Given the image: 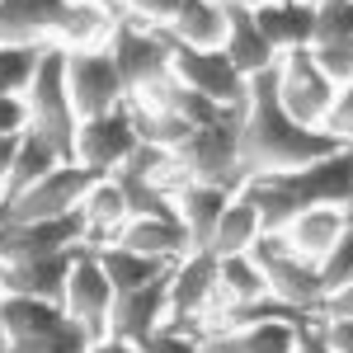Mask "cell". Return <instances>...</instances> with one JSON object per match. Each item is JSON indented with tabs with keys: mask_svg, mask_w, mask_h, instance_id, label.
Instances as JSON below:
<instances>
[{
	"mask_svg": "<svg viewBox=\"0 0 353 353\" xmlns=\"http://www.w3.org/2000/svg\"><path fill=\"white\" fill-rule=\"evenodd\" d=\"M109 52H113V66H118L128 94H146L151 85H161L170 76V43H165L161 28H141L118 14Z\"/></svg>",
	"mask_w": 353,
	"mask_h": 353,
	"instance_id": "9c48e42d",
	"label": "cell"
},
{
	"mask_svg": "<svg viewBox=\"0 0 353 353\" xmlns=\"http://www.w3.org/2000/svg\"><path fill=\"white\" fill-rule=\"evenodd\" d=\"M250 254H254V264H259L264 283H269V297L288 301V306H297V311H306V316L321 311V301H325L321 273H316V264L297 259L278 231H264L259 241L250 245Z\"/></svg>",
	"mask_w": 353,
	"mask_h": 353,
	"instance_id": "52a82bcc",
	"label": "cell"
},
{
	"mask_svg": "<svg viewBox=\"0 0 353 353\" xmlns=\"http://www.w3.org/2000/svg\"><path fill=\"white\" fill-rule=\"evenodd\" d=\"M118 10L104 0H71L66 19L57 28V48H109Z\"/></svg>",
	"mask_w": 353,
	"mask_h": 353,
	"instance_id": "cb8c5ba5",
	"label": "cell"
},
{
	"mask_svg": "<svg viewBox=\"0 0 353 353\" xmlns=\"http://www.w3.org/2000/svg\"><path fill=\"white\" fill-rule=\"evenodd\" d=\"M24 132H28L24 94H0V137H24Z\"/></svg>",
	"mask_w": 353,
	"mask_h": 353,
	"instance_id": "d590c367",
	"label": "cell"
},
{
	"mask_svg": "<svg viewBox=\"0 0 353 353\" xmlns=\"http://www.w3.org/2000/svg\"><path fill=\"white\" fill-rule=\"evenodd\" d=\"M14 151H19V137H0V193L10 184V165H14Z\"/></svg>",
	"mask_w": 353,
	"mask_h": 353,
	"instance_id": "f35d334b",
	"label": "cell"
},
{
	"mask_svg": "<svg viewBox=\"0 0 353 353\" xmlns=\"http://www.w3.org/2000/svg\"><path fill=\"white\" fill-rule=\"evenodd\" d=\"M71 0H0V43H57Z\"/></svg>",
	"mask_w": 353,
	"mask_h": 353,
	"instance_id": "ac0fdd59",
	"label": "cell"
},
{
	"mask_svg": "<svg viewBox=\"0 0 353 353\" xmlns=\"http://www.w3.org/2000/svg\"><path fill=\"white\" fill-rule=\"evenodd\" d=\"M0 353H10V334H5V292H0Z\"/></svg>",
	"mask_w": 353,
	"mask_h": 353,
	"instance_id": "60d3db41",
	"label": "cell"
},
{
	"mask_svg": "<svg viewBox=\"0 0 353 353\" xmlns=\"http://www.w3.org/2000/svg\"><path fill=\"white\" fill-rule=\"evenodd\" d=\"M109 306H113L109 278H104V269H99L94 250H85V245H81V254H76V264H71V278H66L61 311H66V321L81 325L85 339L94 344V339L109 334Z\"/></svg>",
	"mask_w": 353,
	"mask_h": 353,
	"instance_id": "8fae6325",
	"label": "cell"
},
{
	"mask_svg": "<svg viewBox=\"0 0 353 353\" xmlns=\"http://www.w3.org/2000/svg\"><path fill=\"white\" fill-rule=\"evenodd\" d=\"M104 5H113V10H123V5H128V0H104Z\"/></svg>",
	"mask_w": 353,
	"mask_h": 353,
	"instance_id": "7bdbcfd3",
	"label": "cell"
},
{
	"mask_svg": "<svg viewBox=\"0 0 353 353\" xmlns=\"http://www.w3.org/2000/svg\"><path fill=\"white\" fill-rule=\"evenodd\" d=\"M113 245L132 250V254H146V259H161V264H174L189 254V236L179 221H161V217H128L123 231L113 236Z\"/></svg>",
	"mask_w": 353,
	"mask_h": 353,
	"instance_id": "7402d4cb",
	"label": "cell"
},
{
	"mask_svg": "<svg viewBox=\"0 0 353 353\" xmlns=\"http://www.w3.org/2000/svg\"><path fill=\"white\" fill-rule=\"evenodd\" d=\"M273 76H278V104L288 109V118L301 123V128H321L330 99H334V81L316 66L311 48H288V52H278Z\"/></svg>",
	"mask_w": 353,
	"mask_h": 353,
	"instance_id": "ba28073f",
	"label": "cell"
},
{
	"mask_svg": "<svg viewBox=\"0 0 353 353\" xmlns=\"http://www.w3.org/2000/svg\"><path fill=\"white\" fill-rule=\"evenodd\" d=\"M137 146H141V137H137V128H132L128 99H123L118 109L99 113V118H85L81 128H76V161L90 165V170H99V174H113Z\"/></svg>",
	"mask_w": 353,
	"mask_h": 353,
	"instance_id": "7c38bea8",
	"label": "cell"
},
{
	"mask_svg": "<svg viewBox=\"0 0 353 353\" xmlns=\"http://www.w3.org/2000/svg\"><path fill=\"white\" fill-rule=\"evenodd\" d=\"M321 132H330L334 141H344V146H353V81L334 85V99H330L325 118H321Z\"/></svg>",
	"mask_w": 353,
	"mask_h": 353,
	"instance_id": "1f68e13d",
	"label": "cell"
},
{
	"mask_svg": "<svg viewBox=\"0 0 353 353\" xmlns=\"http://www.w3.org/2000/svg\"><path fill=\"white\" fill-rule=\"evenodd\" d=\"M193 339L203 353H292L297 325L264 321V325H236V330H203Z\"/></svg>",
	"mask_w": 353,
	"mask_h": 353,
	"instance_id": "ffe728a7",
	"label": "cell"
},
{
	"mask_svg": "<svg viewBox=\"0 0 353 353\" xmlns=\"http://www.w3.org/2000/svg\"><path fill=\"white\" fill-rule=\"evenodd\" d=\"M85 353H141V344H128V339H113V334H104V339H94Z\"/></svg>",
	"mask_w": 353,
	"mask_h": 353,
	"instance_id": "ab89813d",
	"label": "cell"
},
{
	"mask_svg": "<svg viewBox=\"0 0 353 353\" xmlns=\"http://www.w3.org/2000/svg\"><path fill=\"white\" fill-rule=\"evenodd\" d=\"M316 273H321V292H325V297L339 292L344 283H353V221L344 226V236L334 241V250L316 264Z\"/></svg>",
	"mask_w": 353,
	"mask_h": 353,
	"instance_id": "4dcf8cb0",
	"label": "cell"
},
{
	"mask_svg": "<svg viewBox=\"0 0 353 353\" xmlns=\"http://www.w3.org/2000/svg\"><path fill=\"white\" fill-rule=\"evenodd\" d=\"M292 353H330V349H325V339L316 334V325L306 321V325H297V344H292Z\"/></svg>",
	"mask_w": 353,
	"mask_h": 353,
	"instance_id": "74e56055",
	"label": "cell"
},
{
	"mask_svg": "<svg viewBox=\"0 0 353 353\" xmlns=\"http://www.w3.org/2000/svg\"><path fill=\"white\" fill-rule=\"evenodd\" d=\"M174 179L179 184H217V189H241L245 170H241V109H221L217 123L193 128L174 151Z\"/></svg>",
	"mask_w": 353,
	"mask_h": 353,
	"instance_id": "7a4b0ae2",
	"label": "cell"
},
{
	"mask_svg": "<svg viewBox=\"0 0 353 353\" xmlns=\"http://www.w3.org/2000/svg\"><path fill=\"white\" fill-rule=\"evenodd\" d=\"M344 151V141H334L321 128H301L288 118V109L278 104V76L259 71L245 85L241 104V170L245 179H269V174H288L301 165H316Z\"/></svg>",
	"mask_w": 353,
	"mask_h": 353,
	"instance_id": "6da1fadb",
	"label": "cell"
},
{
	"mask_svg": "<svg viewBox=\"0 0 353 353\" xmlns=\"http://www.w3.org/2000/svg\"><path fill=\"white\" fill-rule=\"evenodd\" d=\"M104 174L90 170L81 161H66L48 170L33 189H24L14 203H0V221H48V217H66L85 203V193L94 189Z\"/></svg>",
	"mask_w": 353,
	"mask_h": 353,
	"instance_id": "8992f818",
	"label": "cell"
},
{
	"mask_svg": "<svg viewBox=\"0 0 353 353\" xmlns=\"http://www.w3.org/2000/svg\"><path fill=\"white\" fill-rule=\"evenodd\" d=\"M311 57L334 85L353 81V43H311Z\"/></svg>",
	"mask_w": 353,
	"mask_h": 353,
	"instance_id": "d6a6232c",
	"label": "cell"
},
{
	"mask_svg": "<svg viewBox=\"0 0 353 353\" xmlns=\"http://www.w3.org/2000/svg\"><path fill=\"white\" fill-rule=\"evenodd\" d=\"M61 71H66V94L81 123L118 109L128 99L109 48H61Z\"/></svg>",
	"mask_w": 353,
	"mask_h": 353,
	"instance_id": "5b68a950",
	"label": "cell"
},
{
	"mask_svg": "<svg viewBox=\"0 0 353 353\" xmlns=\"http://www.w3.org/2000/svg\"><path fill=\"white\" fill-rule=\"evenodd\" d=\"M85 245V212H66V217L48 221H0V259L19 264V259H43L57 250H76Z\"/></svg>",
	"mask_w": 353,
	"mask_h": 353,
	"instance_id": "4fadbf2b",
	"label": "cell"
},
{
	"mask_svg": "<svg viewBox=\"0 0 353 353\" xmlns=\"http://www.w3.org/2000/svg\"><path fill=\"white\" fill-rule=\"evenodd\" d=\"M0 273H5V259H0Z\"/></svg>",
	"mask_w": 353,
	"mask_h": 353,
	"instance_id": "ee69618b",
	"label": "cell"
},
{
	"mask_svg": "<svg viewBox=\"0 0 353 353\" xmlns=\"http://www.w3.org/2000/svg\"><path fill=\"white\" fill-rule=\"evenodd\" d=\"M264 236V226H259V212H254V203L245 198V189L231 193V203H226V212H221L217 231H212V254H245L250 245Z\"/></svg>",
	"mask_w": 353,
	"mask_h": 353,
	"instance_id": "484cf974",
	"label": "cell"
},
{
	"mask_svg": "<svg viewBox=\"0 0 353 353\" xmlns=\"http://www.w3.org/2000/svg\"><path fill=\"white\" fill-rule=\"evenodd\" d=\"M170 33L174 43H184V48H203V52H212L221 48V38H226V14H221V0H179V14L170 19Z\"/></svg>",
	"mask_w": 353,
	"mask_h": 353,
	"instance_id": "603a6c76",
	"label": "cell"
},
{
	"mask_svg": "<svg viewBox=\"0 0 353 353\" xmlns=\"http://www.w3.org/2000/svg\"><path fill=\"white\" fill-rule=\"evenodd\" d=\"M254 24L269 38L273 52L311 48V38H316V5H306V0H269V5L254 10Z\"/></svg>",
	"mask_w": 353,
	"mask_h": 353,
	"instance_id": "44dd1931",
	"label": "cell"
},
{
	"mask_svg": "<svg viewBox=\"0 0 353 353\" xmlns=\"http://www.w3.org/2000/svg\"><path fill=\"white\" fill-rule=\"evenodd\" d=\"M165 43H170V76L179 85H189L198 94H208L217 109H241L245 104V76L231 66V57L212 48V52H203V48H184V43H174L170 33H165Z\"/></svg>",
	"mask_w": 353,
	"mask_h": 353,
	"instance_id": "30bf717a",
	"label": "cell"
},
{
	"mask_svg": "<svg viewBox=\"0 0 353 353\" xmlns=\"http://www.w3.org/2000/svg\"><path fill=\"white\" fill-rule=\"evenodd\" d=\"M306 5H316V0H306Z\"/></svg>",
	"mask_w": 353,
	"mask_h": 353,
	"instance_id": "f6af8a7d",
	"label": "cell"
},
{
	"mask_svg": "<svg viewBox=\"0 0 353 353\" xmlns=\"http://www.w3.org/2000/svg\"><path fill=\"white\" fill-rule=\"evenodd\" d=\"M226 203H231V189H217V184H179L174 189V217L189 236V250L212 245V231H217Z\"/></svg>",
	"mask_w": 353,
	"mask_h": 353,
	"instance_id": "d6986e66",
	"label": "cell"
},
{
	"mask_svg": "<svg viewBox=\"0 0 353 353\" xmlns=\"http://www.w3.org/2000/svg\"><path fill=\"white\" fill-rule=\"evenodd\" d=\"M170 311H165V330L174 334H198L203 321L221 311L217 297V254L212 250H189L184 259L170 264Z\"/></svg>",
	"mask_w": 353,
	"mask_h": 353,
	"instance_id": "277c9868",
	"label": "cell"
},
{
	"mask_svg": "<svg viewBox=\"0 0 353 353\" xmlns=\"http://www.w3.org/2000/svg\"><path fill=\"white\" fill-rule=\"evenodd\" d=\"M128 99H146V104H156V109L184 118L189 128H208V123H217V118H221V109L208 99V94H198V90H189V85H179L174 76H165V81L151 85L146 94H128Z\"/></svg>",
	"mask_w": 353,
	"mask_h": 353,
	"instance_id": "d4e9b609",
	"label": "cell"
},
{
	"mask_svg": "<svg viewBox=\"0 0 353 353\" xmlns=\"http://www.w3.org/2000/svg\"><path fill=\"white\" fill-rule=\"evenodd\" d=\"M24 104H28V132H38L61 161H76V128H81V118L71 109V94H66V71H61V48L57 43L38 61V76L24 90Z\"/></svg>",
	"mask_w": 353,
	"mask_h": 353,
	"instance_id": "3957f363",
	"label": "cell"
},
{
	"mask_svg": "<svg viewBox=\"0 0 353 353\" xmlns=\"http://www.w3.org/2000/svg\"><path fill=\"white\" fill-rule=\"evenodd\" d=\"M330 316H353V283H344L339 292H330V297L321 301V311H316L311 321H330Z\"/></svg>",
	"mask_w": 353,
	"mask_h": 353,
	"instance_id": "8d00e7d4",
	"label": "cell"
},
{
	"mask_svg": "<svg viewBox=\"0 0 353 353\" xmlns=\"http://www.w3.org/2000/svg\"><path fill=\"white\" fill-rule=\"evenodd\" d=\"M76 254H81V245H76V250L43 254V259H19V264H5V273H0V292H5V297H38V301L61 306V297H66V278H71Z\"/></svg>",
	"mask_w": 353,
	"mask_h": 353,
	"instance_id": "9a60e30c",
	"label": "cell"
},
{
	"mask_svg": "<svg viewBox=\"0 0 353 353\" xmlns=\"http://www.w3.org/2000/svg\"><path fill=\"white\" fill-rule=\"evenodd\" d=\"M57 165H66L61 156H57L52 146L43 141L38 132H24L19 137V151H14V165H10V184H5V193H0V203H14L24 189H33L48 170H57Z\"/></svg>",
	"mask_w": 353,
	"mask_h": 353,
	"instance_id": "83f0119b",
	"label": "cell"
},
{
	"mask_svg": "<svg viewBox=\"0 0 353 353\" xmlns=\"http://www.w3.org/2000/svg\"><path fill=\"white\" fill-rule=\"evenodd\" d=\"M94 259H99V269L109 278L113 292H132V288H146V283H156L170 264L161 259H146V254H132V250H123V245H99L94 250Z\"/></svg>",
	"mask_w": 353,
	"mask_h": 353,
	"instance_id": "4316f807",
	"label": "cell"
},
{
	"mask_svg": "<svg viewBox=\"0 0 353 353\" xmlns=\"http://www.w3.org/2000/svg\"><path fill=\"white\" fill-rule=\"evenodd\" d=\"M311 325L325 339L330 353H353V316H330V321H311Z\"/></svg>",
	"mask_w": 353,
	"mask_h": 353,
	"instance_id": "e575fe53",
	"label": "cell"
},
{
	"mask_svg": "<svg viewBox=\"0 0 353 353\" xmlns=\"http://www.w3.org/2000/svg\"><path fill=\"white\" fill-rule=\"evenodd\" d=\"M170 269L132 292H113L109 306V334L113 339H128V344H146L156 330H165V311H170Z\"/></svg>",
	"mask_w": 353,
	"mask_h": 353,
	"instance_id": "5bb4252c",
	"label": "cell"
},
{
	"mask_svg": "<svg viewBox=\"0 0 353 353\" xmlns=\"http://www.w3.org/2000/svg\"><path fill=\"white\" fill-rule=\"evenodd\" d=\"M217 297L221 306H241V301L269 297V283L254 264V254H217Z\"/></svg>",
	"mask_w": 353,
	"mask_h": 353,
	"instance_id": "f1b7e54d",
	"label": "cell"
},
{
	"mask_svg": "<svg viewBox=\"0 0 353 353\" xmlns=\"http://www.w3.org/2000/svg\"><path fill=\"white\" fill-rule=\"evenodd\" d=\"M118 14L141 28H170V19L179 14V0H128Z\"/></svg>",
	"mask_w": 353,
	"mask_h": 353,
	"instance_id": "836d02e7",
	"label": "cell"
},
{
	"mask_svg": "<svg viewBox=\"0 0 353 353\" xmlns=\"http://www.w3.org/2000/svg\"><path fill=\"white\" fill-rule=\"evenodd\" d=\"M221 14H226V38H221V52L231 57V66L241 71L245 81L250 76H259V71H269L278 52L269 48V38L259 33L254 24V10L241 5V0H221Z\"/></svg>",
	"mask_w": 353,
	"mask_h": 353,
	"instance_id": "e0dca14e",
	"label": "cell"
},
{
	"mask_svg": "<svg viewBox=\"0 0 353 353\" xmlns=\"http://www.w3.org/2000/svg\"><path fill=\"white\" fill-rule=\"evenodd\" d=\"M52 43H0V94H24Z\"/></svg>",
	"mask_w": 353,
	"mask_h": 353,
	"instance_id": "f546056e",
	"label": "cell"
},
{
	"mask_svg": "<svg viewBox=\"0 0 353 353\" xmlns=\"http://www.w3.org/2000/svg\"><path fill=\"white\" fill-rule=\"evenodd\" d=\"M241 5H250V10H259V5H269V0H241Z\"/></svg>",
	"mask_w": 353,
	"mask_h": 353,
	"instance_id": "b9f144b4",
	"label": "cell"
},
{
	"mask_svg": "<svg viewBox=\"0 0 353 353\" xmlns=\"http://www.w3.org/2000/svg\"><path fill=\"white\" fill-rule=\"evenodd\" d=\"M349 221H353V208L321 203V208H301V212L288 221L278 236L288 241V250H292L297 259H306V264H321L330 250H334V241L344 236V226H349Z\"/></svg>",
	"mask_w": 353,
	"mask_h": 353,
	"instance_id": "2e32d148",
	"label": "cell"
}]
</instances>
